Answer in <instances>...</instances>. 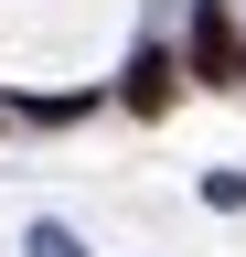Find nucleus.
I'll return each instance as SVG.
<instances>
[{
  "label": "nucleus",
  "instance_id": "obj_1",
  "mask_svg": "<svg viewBox=\"0 0 246 257\" xmlns=\"http://www.w3.org/2000/svg\"><path fill=\"white\" fill-rule=\"evenodd\" d=\"M235 11H225V0H203V11H193V54H182V64H193V75L203 86H235Z\"/></svg>",
  "mask_w": 246,
  "mask_h": 257
},
{
  "label": "nucleus",
  "instance_id": "obj_2",
  "mask_svg": "<svg viewBox=\"0 0 246 257\" xmlns=\"http://www.w3.org/2000/svg\"><path fill=\"white\" fill-rule=\"evenodd\" d=\"M171 96H182V64H171V54H139V64H129V107H139V118H161Z\"/></svg>",
  "mask_w": 246,
  "mask_h": 257
},
{
  "label": "nucleus",
  "instance_id": "obj_3",
  "mask_svg": "<svg viewBox=\"0 0 246 257\" xmlns=\"http://www.w3.org/2000/svg\"><path fill=\"white\" fill-rule=\"evenodd\" d=\"M235 86H246V54H235Z\"/></svg>",
  "mask_w": 246,
  "mask_h": 257
}]
</instances>
